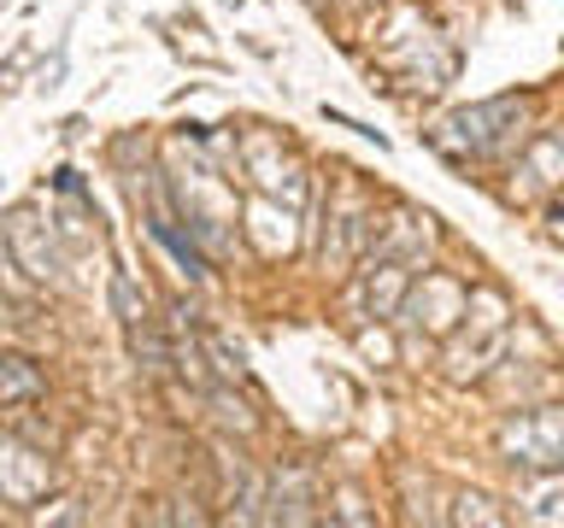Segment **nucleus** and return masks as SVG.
Here are the masks:
<instances>
[{"label":"nucleus","instance_id":"nucleus-1","mask_svg":"<svg viewBox=\"0 0 564 528\" xmlns=\"http://www.w3.org/2000/svg\"><path fill=\"white\" fill-rule=\"evenodd\" d=\"M42 394V376L24 359H0V399H35Z\"/></svg>","mask_w":564,"mask_h":528}]
</instances>
